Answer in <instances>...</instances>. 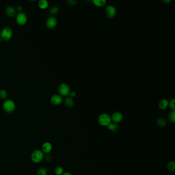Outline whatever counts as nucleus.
I'll return each mask as SVG.
<instances>
[{"label":"nucleus","instance_id":"obj_8","mask_svg":"<svg viewBox=\"0 0 175 175\" xmlns=\"http://www.w3.org/2000/svg\"><path fill=\"white\" fill-rule=\"evenodd\" d=\"M50 101L52 105L57 106L62 103L63 101V98L60 95H54L50 99Z\"/></svg>","mask_w":175,"mask_h":175},{"label":"nucleus","instance_id":"obj_22","mask_svg":"<svg viewBox=\"0 0 175 175\" xmlns=\"http://www.w3.org/2000/svg\"><path fill=\"white\" fill-rule=\"evenodd\" d=\"M48 171L46 168H41L37 171V175H47Z\"/></svg>","mask_w":175,"mask_h":175},{"label":"nucleus","instance_id":"obj_31","mask_svg":"<svg viewBox=\"0 0 175 175\" xmlns=\"http://www.w3.org/2000/svg\"><path fill=\"white\" fill-rule=\"evenodd\" d=\"M62 175H72V174L70 173L69 172H64V173Z\"/></svg>","mask_w":175,"mask_h":175},{"label":"nucleus","instance_id":"obj_20","mask_svg":"<svg viewBox=\"0 0 175 175\" xmlns=\"http://www.w3.org/2000/svg\"><path fill=\"white\" fill-rule=\"evenodd\" d=\"M168 170L171 172H174L175 171V163L174 161H170L167 164Z\"/></svg>","mask_w":175,"mask_h":175},{"label":"nucleus","instance_id":"obj_15","mask_svg":"<svg viewBox=\"0 0 175 175\" xmlns=\"http://www.w3.org/2000/svg\"><path fill=\"white\" fill-rule=\"evenodd\" d=\"M168 103L169 102L168 100L162 99L159 103V107L162 110L165 109L168 106Z\"/></svg>","mask_w":175,"mask_h":175},{"label":"nucleus","instance_id":"obj_24","mask_svg":"<svg viewBox=\"0 0 175 175\" xmlns=\"http://www.w3.org/2000/svg\"><path fill=\"white\" fill-rule=\"evenodd\" d=\"M54 172L56 175H62L64 173V170L61 166H57L55 168Z\"/></svg>","mask_w":175,"mask_h":175},{"label":"nucleus","instance_id":"obj_17","mask_svg":"<svg viewBox=\"0 0 175 175\" xmlns=\"http://www.w3.org/2000/svg\"><path fill=\"white\" fill-rule=\"evenodd\" d=\"M92 3L97 7H102L106 4V1L105 0H94Z\"/></svg>","mask_w":175,"mask_h":175},{"label":"nucleus","instance_id":"obj_14","mask_svg":"<svg viewBox=\"0 0 175 175\" xmlns=\"http://www.w3.org/2000/svg\"><path fill=\"white\" fill-rule=\"evenodd\" d=\"M107 127L109 131L113 133H116L119 129V126H118V124L115 123L114 122H111L109 124Z\"/></svg>","mask_w":175,"mask_h":175},{"label":"nucleus","instance_id":"obj_3","mask_svg":"<svg viewBox=\"0 0 175 175\" xmlns=\"http://www.w3.org/2000/svg\"><path fill=\"white\" fill-rule=\"evenodd\" d=\"M98 121L100 126L104 127H107L109 124L112 122L111 116L106 113L100 114L98 117Z\"/></svg>","mask_w":175,"mask_h":175},{"label":"nucleus","instance_id":"obj_9","mask_svg":"<svg viewBox=\"0 0 175 175\" xmlns=\"http://www.w3.org/2000/svg\"><path fill=\"white\" fill-rule=\"evenodd\" d=\"M105 12V15L108 18H113L116 13V9L114 6L109 5L106 8Z\"/></svg>","mask_w":175,"mask_h":175},{"label":"nucleus","instance_id":"obj_4","mask_svg":"<svg viewBox=\"0 0 175 175\" xmlns=\"http://www.w3.org/2000/svg\"><path fill=\"white\" fill-rule=\"evenodd\" d=\"M13 35V32L11 28L8 27H6L2 29L0 32V37L2 40L8 41L12 38Z\"/></svg>","mask_w":175,"mask_h":175},{"label":"nucleus","instance_id":"obj_10","mask_svg":"<svg viewBox=\"0 0 175 175\" xmlns=\"http://www.w3.org/2000/svg\"><path fill=\"white\" fill-rule=\"evenodd\" d=\"M123 114L120 112H115L111 116L112 122L118 124L120 123L123 120Z\"/></svg>","mask_w":175,"mask_h":175},{"label":"nucleus","instance_id":"obj_19","mask_svg":"<svg viewBox=\"0 0 175 175\" xmlns=\"http://www.w3.org/2000/svg\"><path fill=\"white\" fill-rule=\"evenodd\" d=\"M157 124L159 127H165L166 126V120H165L164 118H159L157 120Z\"/></svg>","mask_w":175,"mask_h":175},{"label":"nucleus","instance_id":"obj_18","mask_svg":"<svg viewBox=\"0 0 175 175\" xmlns=\"http://www.w3.org/2000/svg\"><path fill=\"white\" fill-rule=\"evenodd\" d=\"M8 93L7 91L4 89H0V99L5 100L7 99Z\"/></svg>","mask_w":175,"mask_h":175},{"label":"nucleus","instance_id":"obj_23","mask_svg":"<svg viewBox=\"0 0 175 175\" xmlns=\"http://www.w3.org/2000/svg\"><path fill=\"white\" fill-rule=\"evenodd\" d=\"M168 120L170 122L174 123L175 122V111H171L168 114Z\"/></svg>","mask_w":175,"mask_h":175},{"label":"nucleus","instance_id":"obj_5","mask_svg":"<svg viewBox=\"0 0 175 175\" xmlns=\"http://www.w3.org/2000/svg\"><path fill=\"white\" fill-rule=\"evenodd\" d=\"M59 95L62 97H67L70 92V87L66 83H62L58 87Z\"/></svg>","mask_w":175,"mask_h":175},{"label":"nucleus","instance_id":"obj_16","mask_svg":"<svg viewBox=\"0 0 175 175\" xmlns=\"http://www.w3.org/2000/svg\"><path fill=\"white\" fill-rule=\"evenodd\" d=\"M65 105L68 108H72L74 105V101L73 99L69 97H67L65 100Z\"/></svg>","mask_w":175,"mask_h":175},{"label":"nucleus","instance_id":"obj_32","mask_svg":"<svg viewBox=\"0 0 175 175\" xmlns=\"http://www.w3.org/2000/svg\"><path fill=\"white\" fill-rule=\"evenodd\" d=\"M3 40H2V39L1 38V37H0V43L2 42Z\"/></svg>","mask_w":175,"mask_h":175},{"label":"nucleus","instance_id":"obj_12","mask_svg":"<svg viewBox=\"0 0 175 175\" xmlns=\"http://www.w3.org/2000/svg\"><path fill=\"white\" fill-rule=\"evenodd\" d=\"M52 144L49 142H45L43 143L41 146V151L43 153L46 154H48L52 151Z\"/></svg>","mask_w":175,"mask_h":175},{"label":"nucleus","instance_id":"obj_2","mask_svg":"<svg viewBox=\"0 0 175 175\" xmlns=\"http://www.w3.org/2000/svg\"><path fill=\"white\" fill-rule=\"evenodd\" d=\"M45 154L41 149H35L32 153L31 159L33 163H39L44 160Z\"/></svg>","mask_w":175,"mask_h":175},{"label":"nucleus","instance_id":"obj_29","mask_svg":"<svg viewBox=\"0 0 175 175\" xmlns=\"http://www.w3.org/2000/svg\"><path fill=\"white\" fill-rule=\"evenodd\" d=\"M76 92L74 91H70L69 92V94L68 96H69V97L70 98H73L74 97H75L76 96Z\"/></svg>","mask_w":175,"mask_h":175},{"label":"nucleus","instance_id":"obj_27","mask_svg":"<svg viewBox=\"0 0 175 175\" xmlns=\"http://www.w3.org/2000/svg\"><path fill=\"white\" fill-rule=\"evenodd\" d=\"M66 3L69 5L73 6L76 5V3H77V1L76 0H68L67 1Z\"/></svg>","mask_w":175,"mask_h":175},{"label":"nucleus","instance_id":"obj_25","mask_svg":"<svg viewBox=\"0 0 175 175\" xmlns=\"http://www.w3.org/2000/svg\"><path fill=\"white\" fill-rule=\"evenodd\" d=\"M168 106L171 111H175V99H173L168 103Z\"/></svg>","mask_w":175,"mask_h":175},{"label":"nucleus","instance_id":"obj_6","mask_svg":"<svg viewBox=\"0 0 175 175\" xmlns=\"http://www.w3.org/2000/svg\"><path fill=\"white\" fill-rule=\"evenodd\" d=\"M27 16L25 13L22 12L18 13L16 16V21L20 26H24L27 22Z\"/></svg>","mask_w":175,"mask_h":175},{"label":"nucleus","instance_id":"obj_11","mask_svg":"<svg viewBox=\"0 0 175 175\" xmlns=\"http://www.w3.org/2000/svg\"><path fill=\"white\" fill-rule=\"evenodd\" d=\"M6 15L9 18H13L16 16L17 14V10L16 9V8L14 7L13 6H7L5 8Z\"/></svg>","mask_w":175,"mask_h":175},{"label":"nucleus","instance_id":"obj_28","mask_svg":"<svg viewBox=\"0 0 175 175\" xmlns=\"http://www.w3.org/2000/svg\"><path fill=\"white\" fill-rule=\"evenodd\" d=\"M16 9L17 10V12H18V13H19L23 12V7L22 6L18 5L17 6V7L16 8Z\"/></svg>","mask_w":175,"mask_h":175},{"label":"nucleus","instance_id":"obj_21","mask_svg":"<svg viewBox=\"0 0 175 175\" xmlns=\"http://www.w3.org/2000/svg\"><path fill=\"white\" fill-rule=\"evenodd\" d=\"M59 8L57 6H52L49 9V13L52 16H55L59 13Z\"/></svg>","mask_w":175,"mask_h":175},{"label":"nucleus","instance_id":"obj_13","mask_svg":"<svg viewBox=\"0 0 175 175\" xmlns=\"http://www.w3.org/2000/svg\"><path fill=\"white\" fill-rule=\"evenodd\" d=\"M38 5L41 9L45 10L48 7L49 3L47 0H40L38 3Z\"/></svg>","mask_w":175,"mask_h":175},{"label":"nucleus","instance_id":"obj_26","mask_svg":"<svg viewBox=\"0 0 175 175\" xmlns=\"http://www.w3.org/2000/svg\"><path fill=\"white\" fill-rule=\"evenodd\" d=\"M52 157L50 156V155H46V156H45L44 158V160H45V161H46V162H50L52 161Z\"/></svg>","mask_w":175,"mask_h":175},{"label":"nucleus","instance_id":"obj_30","mask_svg":"<svg viewBox=\"0 0 175 175\" xmlns=\"http://www.w3.org/2000/svg\"><path fill=\"white\" fill-rule=\"evenodd\" d=\"M162 2L164 3L165 4H168V3H169L170 2H171V0H165V1H162Z\"/></svg>","mask_w":175,"mask_h":175},{"label":"nucleus","instance_id":"obj_7","mask_svg":"<svg viewBox=\"0 0 175 175\" xmlns=\"http://www.w3.org/2000/svg\"><path fill=\"white\" fill-rule=\"evenodd\" d=\"M57 18L53 16H50L47 18L46 21V26L49 30H53L57 25Z\"/></svg>","mask_w":175,"mask_h":175},{"label":"nucleus","instance_id":"obj_1","mask_svg":"<svg viewBox=\"0 0 175 175\" xmlns=\"http://www.w3.org/2000/svg\"><path fill=\"white\" fill-rule=\"evenodd\" d=\"M2 107L5 112L7 114H12L16 110V105L13 100L6 99L4 100Z\"/></svg>","mask_w":175,"mask_h":175}]
</instances>
